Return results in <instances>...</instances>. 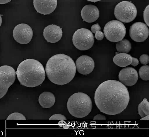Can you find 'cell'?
<instances>
[{
    "mask_svg": "<svg viewBox=\"0 0 149 137\" xmlns=\"http://www.w3.org/2000/svg\"><path fill=\"white\" fill-rule=\"evenodd\" d=\"M103 31L107 39L114 42L123 39L126 33L124 24L117 20H111L108 22L104 26Z\"/></svg>",
    "mask_w": 149,
    "mask_h": 137,
    "instance_id": "8992f818",
    "label": "cell"
},
{
    "mask_svg": "<svg viewBox=\"0 0 149 137\" xmlns=\"http://www.w3.org/2000/svg\"><path fill=\"white\" fill-rule=\"evenodd\" d=\"M95 37L98 40H102L104 37V33L101 31H98L95 33Z\"/></svg>",
    "mask_w": 149,
    "mask_h": 137,
    "instance_id": "d4e9b609",
    "label": "cell"
},
{
    "mask_svg": "<svg viewBox=\"0 0 149 137\" xmlns=\"http://www.w3.org/2000/svg\"><path fill=\"white\" fill-rule=\"evenodd\" d=\"M94 120H106L105 116L101 114H97L93 118Z\"/></svg>",
    "mask_w": 149,
    "mask_h": 137,
    "instance_id": "4316f807",
    "label": "cell"
},
{
    "mask_svg": "<svg viewBox=\"0 0 149 137\" xmlns=\"http://www.w3.org/2000/svg\"><path fill=\"white\" fill-rule=\"evenodd\" d=\"M89 1L93 2H96L97 1H98L101 0H86Z\"/></svg>",
    "mask_w": 149,
    "mask_h": 137,
    "instance_id": "d6a6232c",
    "label": "cell"
},
{
    "mask_svg": "<svg viewBox=\"0 0 149 137\" xmlns=\"http://www.w3.org/2000/svg\"><path fill=\"white\" fill-rule=\"evenodd\" d=\"M138 110V113L141 118L149 115V102L146 98H144L139 104Z\"/></svg>",
    "mask_w": 149,
    "mask_h": 137,
    "instance_id": "d6986e66",
    "label": "cell"
},
{
    "mask_svg": "<svg viewBox=\"0 0 149 137\" xmlns=\"http://www.w3.org/2000/svg\"><path fill=\"white\" fill-rule=\"evenodd\" d=\"M16 75L12 67L8 65L0 67V99L6 94L9 87L14 83Z\"/></svg>",
    "mask_w": 149,
    "mask_h": 137,
    "instance_id": "ba28073f",
    "label": "cell"
},
{
    "mask_svg": "<svg viewBox=\"0 0 149 137\" xmlns=\"http://www.w3.org/2000/svg\"><path fill=\"white\" fill-rule=\"evenodd\" d=\"M75 65L77 71L79 73L87 75L93 71L95 67V63L91 57L87 55H82L77 59Z\"/></svg>",
    "mask_w": 149,
    "mask_h": 137,
    "instance_id": "7c38bea8",
    "label": "cell"
},
{
    "mask_svg": "<svg viewBox=\"0 0 149 137\" xmlns=\"http://www.w3.org/2000/svg\"><path fill=\"white\" fill-rule=\"evenodd\" d=\"M149 115H147L143 117L140 120H149Z\"/></svg>",
    "mask_w": 149,
    "mask_h": 137,
    "instance_id": "4dcf8cb0",
    "label": "cell"
},
{
    "mask_svg": "<svg viewBox=\"0 0 149 137\" xmlns=\"http://www.w3.org/2000/svg\"><path fill=\"white\" fill-rule=\"evenodd\" d=\"M139 61L141 64L144 65H146L148 63L149 57L148 55L143 54L141 55L139 58Z\"/></svg>",
    "mask_w": 149,
    "mask_h": 137,
    "instance_id": "603a6c76",
    "label": "cell"
},
{
    "mask_svg": "<svg viewBox=\"0 0 149 137\" xmlns=\"http://www.w3.org/2000/svg\"><path fill=\"white\" fill-rule=\"evenodd\" d=\"M140 77L143 80L145 81L149 80V66L145 65L141 66L139 71Z\"/></svg>",
    "mask_w": 149,
    "mask_h": 137,
    "instance_id": "ffe728a7",
    "label": "cell"
},
{
    "mask_svg": "<svg viewBox=\"0 0 149 137\" xmlns=\"http://www.w3.org/2000/svg\"><path fill=\"white\" fill-rule=\"evenodd\" d=\"M13 36L17 42L23 44L28 43L31 40L33 32L31 27L26 24L22 23L16 26L13 29Z\"/></svg>",
    "mask_w": 149,
    "mask_h": 137,
    "instance_id": "9c48e42d",
    "label": "cell"
},
{
    "mask_svg": "<svg viewBox=\"0 0 149 137\" xmlns=\"http://www.w3.org/2000/svg\"><path fill=\"white\" fill-rule=\"evenodd\" d=\"M7 120H26L25 117L22 114L18 113H13L10 114L7 118Z\"/></svg>",
    "mask_w": 149,
    "mask_h": 137,
    "instance_id": "44dd1931",
    "label": "cell"
},
{
    "mask_svg": "<svg viewBox=\"0 0 149 137\" xmlns=\"http://www.w3.org/2000/svg\"><path fill=\"white\" fill-rule=\"evenodd\" d=\"M38 102L43 108H49L54 104L55 102V97L54 94L51 92H44L39 95Z\"/></svg>",
    "mask_w": 149,
    "mask_h": 137,
    "instance_id": "2e32d148",
    "label": "cell"
},
{
    "mask_svg": "<svg viewBox=\"0 0 149 137\" xmlns=\"http://www.w3.org/2000/svg\"><path fill=\"white\" fill-rule=\"evenodd\" d=\"M11 0H0V4H5L7 3Z\"/></svg>",
    "mask_w": 149,
    "mask_h": 137,
    "instance_id": "f546056e",
    "label": "cell"
},
{
    "mask_svg": "<svg viewBox=\"0 0 149 137\" xmlns=\"http://www.w3.org/2000/svg\"><path fill=\"white\" fill-rule=\"evenodd\" d=\"M76 70L72 59L63 54H56L50 58L45 67L46 73L49 80L61 85L71 81L75 75Z\"/></svg>",
    "mask_w": 149,
    "mask_h": 137,
    "instance_id": "7a4b0ae2",
    "label": "cell"
},
{
    "mask_svg": "<svg viewBox=\"0 0 149 137\" xmlns=\"http://www.w3.org/2000/svg\"><path fill=\"white\" fill-rule=\"evenodd\" d=\"M132 61V57L125 53H119L116 55L113 59L114 63L121 67H124L130 65Z\"/></svg>",
    "mask_w": 149,
    "mask_h": 137,
    "instance_id": "e0dca14e",
    "label": "cell"
},
{
    "mask_svg": "<svg viewBox=\"0 0 149 137\" xmlns=\"http://www.w3.org/2000/svg\"><path fill=\"white\" fill-rule=\"evenodd\" d=\"M149 6L148 5L145 9L143 12V19L144 20L146 24L148 26H149Z\"/></svg>",
    "mask_w": 149,
    "mask_h": 137,
    "instance_id": "7402d4cb",
    "label": "cell"
},
{
    "mask_svg": "<svg viewBox=\"0 0 149 137\" xmlns=\"http://www.w3.org/2000/svg\"><path fill=\"white\" fill-rule=\"evenodd\" d=\"M62 127L65 129H68L69 127V125L66 123L63 125Z\"/></svg>",
    "mask_w": 149,
    "mask_h": 137,
    "instance_id": "1f68e13d",
    "label": "cell"
},
{
    "mask_svg": "<svg viewBox=\"0 0 149 137\" xmlns=\"http://www.w3.org/2000/svg\"><path fill=\"white\" fill-rule=\"evenodd\" d=\"M149 33L147 25L142 22H135L130 28V36L133 40L136 42L144 41L148 38Z\"/></svg>",
    "mask_w": 149,
    "mask_h": 137,
    "instance_id": "30bf717a",
    "label": "cell"
},
{
    "mask_svg": "<svg viewBox=\"0 0 149 137\" xmlns=\"http://www.w3.org/2000/svg\"><path fill=\"white\" fill-rule=\"evenodd\" d=\"M118 78L120 82L125 86H131L137 82L138 74L136 70L131 67L122 69L119 72Z\"/></svg>",
    "mask_w": 149,
    "mask_h": 137,
    "instance_id": "8fae6325",
    "label": "cell"
},
{
    "mask_svg": "<svg viewBox=\"0 0 149 137\" xmlns=\"http://www.w3.org/2000/svg\"><path fill=\"white\" fill-rule=\"evenodd\" d=\"M92 103L90 97L82 92L75 93L69 98L67 108L71 115L78 118L87 116L91 111Z\"/></svg>",
    "mask_w": 149,
    "mask_h": 137,
    "instance_id": "277c9868",
    "label": "cell"
},
{
    "mask_svg": "<svg viewBox=\"0 0 149 137\" xmlns=\"http://www.w3.org/2000/svg\"><path fill=\"white\" fill-rule=\"evenodd\" d=\"M139 63V61L136 58L132 57V61L130 65L134 66H136Z\"/></svg>",
    "mask_w": 149,
    "mask_h": 137,
    "instance_id": "83f0119b",
    "label": "cell"
},
{
    "mask_svg": "<svg viewBox=\"0 0 149 137\" xmlns=\"http://www.w3.org/2000/svg\"><path fill=\"white\" fill-rule=\"evenodd\" d=\"M73 43L77 49L81 51L89 49L93 45L94 38L92 33L86 28L77 29L74 33Z\"/></svg>",
    "mask_w": 149,
    "mask_h": 137,
    "instance_id": "52a82bcc",
    "label": "cell"
},
{
    "mask_svg": "<svg viewBox=\"0 0 149 137\" xmlns=\"http://www.w3.org/2000/svg\"><path fill=\"white\" fill-rule=\"evenodd\" d=\"M66 123V122L63 120H62L58 122V124L60 127H62L63 125Z\"/></svg>",
    "mask_w": 149,
    "mask_h": 137,
    "instance_id": "f1b7e54d",
    "label": "cell"
},
{
    "mask_svg": "<svg viewBox=\"0 0 149 137\" xmlns=\"http://www.w3.org/2000/svg\"><path fill=\"white\" fill-rule=\"evenodd\" d=\"M91 32L92 33H95L98 31H100L101 28L98 24L93 25L91 27Z\"/></svg>",
    "mask_w": 149,
    "mask_h": 137,
    "instance_id": "484cf974",
    "label": "cell"
},
{
    "mask_svg": "<svg viewBox=\"0 0 149 137\" xmlns=\"http://www.w3.org/2000/svg\"><path fill=\"white\" fill-rule=\"evenodd\" d=\"M21 84L28 87H34L41 84L45 80V73L42 64L38 61L28 59L21 62L16 72Z\"/></svg>",
    "mask_w": 149,
    "mask_h": 137,
    "instance_id": "3957f363",
    "label": "cell"
},
{
    "mask_svg": "<svg viewBox=\"0 0 149 137\" xmlns=\"http://www.w3.org/2000/svg\"><path fill=\"white\" fill-rule=\"evenodd\" d=\"M62 29L60 26L51 24L47 26L44 29L43 35L48 42L55 43L58 41L62 36Z\"/></svg>",
    "mask_w": 149,
    "mask_h": 137,
    "instance_id": "5bb4252c",
    "label": "cell"
},
{
    "mask_svg": "<svg viewBox=\"0 0 149 137\" xmlns=\"http://www.w3.org/2000/svg\"><path fill=\"white\" fill-rule=\"evenodd\" d=\"M81 16L83 21L88 23L96 21L99 17V11L97 8L92 4H88L82 8Z\"/></svg>",
    "mask_w": 149,
    "mask_h": 137,
    "instance_id": "9a60e30c",
    "label": "cell"
},
{
    "mask_svg": "<svg viewBox=\"0 0 149 137\" xmlns=\"http://www.w3.org/2000/svg\"><path fill=\"white\" fill-rule=\"evenodd\" d=\"M2 22V17L1 15H0V27L1 25Z\"/></svg>",
    "mask_w": 149,
    "mask_h": 137,
    "instance_id": "836d02e7",
    "label": "cell"
},
{
    "mask_svg": "<svg viewBox=\"0 0 149 137\" xmlns=\"http://www.w3.org/2000/svg\"><path fill=\"white\" fill-rule=\"evenodd\" d=\"M33 4L38 13L48 15L53 12L56 8L57 0H33Z\"/></svg>",
    "mask_w": 149,
    "mask_h": 137,
    "instance_id": "4fadbf2b",
    "label": "cell"
},
{
    "mask_svg": "<svg viewBox=\"0 0 149 137\" xmlns=\"http://www.w3.org/2000/svg\"><path fill=\"white\" fill-rule=\"evenodd\" d=\"M94 99L95 105L101 112L113 115L126 108L130 97L125 86L120 81L111 80L99 85L95 92Z\"/></svg>",
    "mask_w": 149,
    "mask_h": 137,
    "instance_id": "6da1fadb",
    "label": "cell"
},
{
    "mask_svg": "<svg viewBox=\"0 0 149 137\" xmlns=\"http://www.w3.org/2000/svg\"><path fill=\"white\" fill-rule=\"evenodd\" d=\"M116 49L121 53H128L131 49V44L129 41L126 39H123L117 42L116 45Z\"/></svg>",
    "mask_w": 149,
    "mask_h": 137,
    "instance_id": "ac0fdd59",
    "label": "cell"
},
{
    "mask_svg": "<svg viewBox=\"0 0 149 137\" xmlns=\"http://www.w3.org/2000/svg\"><path fill=\"white\" fill-rule=\"evenodd\" d=\"M137 10L132 2L123 1L116 6L114 11L115 17L119 21L125 23H129L136 18Z\"/></svg>",
    "mask_w": 149,
    "mask_h": 137,
    "instance_id": "5b68a950",
    "label": "cell"
},
{
    "mask_svg": "<svg viewBox=\"0 0 149 137\" xmlns=\"http://www.w3.org/2000/svg\"><path fill=\"white\" fill-rule=\"evenodd\" d=\"M49 120H66V118L63 115L56 114L52 115L49 119Z\"/></svg>",
    "mask_w": 149,
    "mask_h": 137,
    "instance_id": "cb8c5ba5",
    "label": "cell"
}]
</instances>
